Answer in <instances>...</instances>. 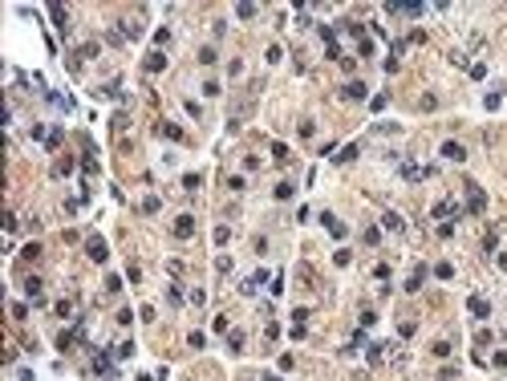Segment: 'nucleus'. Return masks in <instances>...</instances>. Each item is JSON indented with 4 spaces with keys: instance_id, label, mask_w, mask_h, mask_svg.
I'll use <instances>...</instances> for the list:
<instances>
[{
    "instance_id": "f257e3e1",
    "label": "nucleus",
    "mask_w": 507,
    "mask_h": 381,
    "mask_svg": "<svg viewBox=\"0 0 507 381\" xmlns=\"http://www.w3.org/2000/svg\"><path fill=\"white\" fill-rule=\"evenodd\" d=\"M442 158H451V163H463V158H467V150L458 146V142H446V146H442Z\"/></svg>"
},
{
    "instance_id": "f03ea898",
    "label": "nucleus",
    "mask_w": 507,
    "mask_h": 381,
    "mask_svg": "<svg viewBox=\"0 0 507 381\" xmlns=\"http://www.w3.org/2000/svg\"><path fill=\"white\" fill-rule=\"evenodd\" d=\"M85 248H89V260H98V264H101V260H106V244H101V239H98V235H94V239H89V244H85Z\"/></svg>"
},
{
    "instance_id": "7ed1b4c3",
    "label": "nucleus",
    "mask_w": 507,
    "mask_h": 381,
    "mask_svg": "<svg viewBox=\"0 0 507 381\" xmlns=\"http://www.w3.org/2000/svg\"><path fill=\"white\" fill-rule=\"evenodd\" d=\"M483 207H487V203H483V191H479V187H471V203H467V211H471V215H479Z\"/></svg>"
},
{
    "instance_id": "20e7f679",
    "label": "nucleus",
    "mask_w": 507,
    "mask_h": 381,
    "mask_svg": "<svg viewBox=\"0 0 507 381\" xmlns=\"http://www.w3.org/2000/svg\"><path fill=\"white\" fill-rule=\"evenodd\" d=\"M191 232H195V219H191V215H183L179 223H175V235H179V239H187Z\"/></svg>"
},
{
    "instance_id": "39448f33",
    "label": "nucleus",
    "mask_w": 507,
    "mask_h": 381,
    "mask_svg": "<svg viewBox=\"0 0 507 381\" xmlns=\"http://www.w3.org/2000/svg\"><path fill=\"white\" fill-rule=\"evenodd\" d=\"M345 98H357V101H361V98H365V82H349V85H345Z\"/></svg>"
},
{
    "instance_id": "423d86ee",
    "label": "nucleus",
    "mask_w": 507,
    "mask_h": 381,
    "mask_svg": "<svg viewBox=\"0 0 507 381\" xmlns=\"http://www.w3.org/2000/svg\"><path fill=\"white\" fill-rule=\"evenodd\" d=\"M471 313H475V316H487V313H491V308H487V300H479V296H471Z\"/></svg>"
},
{
    "instance_id": "0eeeda50",
    "label": "nucleus",
    "mask_w": 507,
    "mask_h": 381,
    "mask_svg": "<svg viewBox=\"0 0 507 381\" xmlns=\"http://www.w3.org/2000/svg\"><path fill=\"white\" fill-rule=\"evenodd\" d=\"M167 65V57L163 53H154V57H146V69H151V73H158V69Z\"/></svg>"
},
{
    "instance_id": "6e6552de",
    "label": "nucleus",
    "mask_w": 507,
    "mask_h": 381,
    "mask_svg": "<svg viewBox=\"0 0 507 381\" xmlns=\"http://www.w3.org/2000/svg\"><path fill=\"white\" fill-rule=\"evenodd\" d=\"M25 292H29L33 300H37V296H41V280H37V276H29V280H25Z\"/></svg>"
},
{
    "instance_id": "1a4fd4ad",
    "label": "nucleus",
    "mask_w": 507,
    "mask_h": 381,
    "mask_svg": "<svg viewBox=\"0 0 507 381\" xmlns=\"http://www.w3.org/2000/svg\"><path fill=\"white\" fill-rule=\"evenodd\" d=\"M227 345L239 353V349H244V332H239V329H236V332H227Z\"/></svg>"
},
{
    "instance_id": "9d476101",
    "label": "nucleus",
    "mask_w": 507,
    "mask_h": 381,
    "mask_svg": "<svg viewBox=\"0 0 507 381\" xmlns=\"http://www.w3.org/2000/svg\"><path fill=\"white\" fill-rule=\"evenodd\" d=\"M434 276H439V280H451L455 268H451V264H439V268H434Z\"/></svg>"
},
{
    "instance_id": "9b49d317",
    "label": "nucleus",
    "mask_w": 507,
    "mask_h": 381,
    "mask_svg": "<svg viewBox=\"0 0 507 381\" xmlns=\"http://www.w3.org/2000/svg\"><path fill=\"white\" fill-rule=\"evenodd\" d=\"M382 223H386V227H389V232H398V227H402V219H398V215H394V211H389V215H386V219H382Z\"/></svg>"
},
{
    "instance_id": "f8f14e48",
    "label": "nucleus",
    "mask_w": 507,
    "mask_h": 381,
    "mask_svg": "<svg viewBox=\"0 0 507 381\" xmlns=\"http://www.w3.org/2000/svg\"><path fill=\"white\" fill-rule=\"evenodd\" d=\"M357 150H361V146H345V154H337V163H349V158H357Z\"/></svg>"
},
{
    "instance_id": "ddd939ff",
    "label": "nucleus",
    "mask_w": 507,
    "mask_h": 381,
    "mask_svg": "<svg viewBox=\"0 0 507 381\" xmlns=\"http://www.w3.org/2000/svg\"><path fill=\"white\" fill-rule=\"evenodd\" d=\"M268 381H272V377H268Z\"/></svg>"
}]
</instances>
